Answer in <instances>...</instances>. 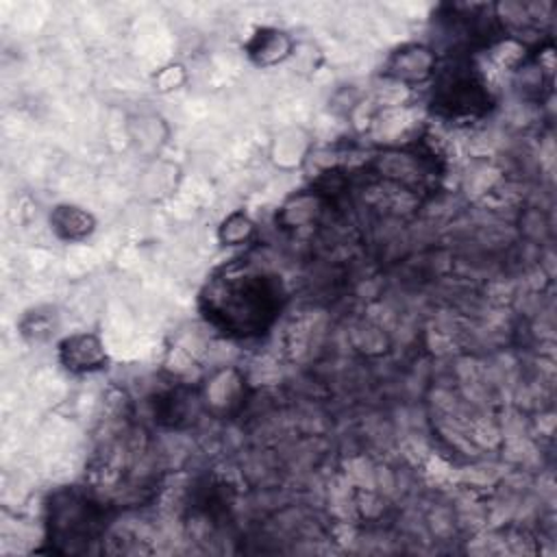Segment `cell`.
Wrapping results in <instances>:
<instances>
[{
	"mask_svg": "<svg viewBox=\"0 0 557 557\" xmlns=\"http://www.w3.org/2000/svg\"><path fill=\"white\" fill-rule=\"evenodd\" d=\"M281 283L255 265H231L215 274L202 292V309L211 324L233 337L263 333L281 309Z\"/></svg>",
	"mask_w": 557,
	"mask_h": 557,
	"instance_id": "obj_1",
	"label": "cell"
},
{
	"mask_svg": "<svg viewBox=\"0 0 557 557\" xmlns=\"http://www.w3.org/2000/svg\"><path fill=\"white\" fill-rule=\"evenodd\" d=\"M48 511L50 537L59 544H65L67 550H76L78 544L91 542L100 531L102 513L98 509V503L91 500L85 492H57L50 500Z\"/></svg>",
	"mask_w": 557,
	"mask_h": 557,
	"instance_id": "obj_2",
	"label": "cell"
},
{
	"mask_svg": "<svg viewBox=\"0 0 557 557\" xmlns=\"http://www.w3.org/2000/svg\"><path fill=\"white\" fill-rule=\"evenodd\" d=\"M433 107L448 117L479 115L490 107V94L472 70L457 67L440 81L433 94Z\"/></svg>",
	"mask_w": 557,
	"mask_h": 557,
	"instance_id": "obj_3",
	"label": "cell"
},
{
	"mask_svg": "<svg viewBox=\"0 0 557 557\" xmlns=\"http://www.w3.org/2000/svg\"><path fill=\"white\" fill-rule=\"evenodd\" d=\"M59 361L72 374H89L107 368L109 355L94 333H72L59 342Z\"/></svg>",
	"mask_w": 557,
	"mask_h": 557,
	"instance_id": "obj_4",
	"label": "cell"
},
{
	"mask_svg": "<svg viewBox=\"0 0 557 557\" xmlns=\"http://www.w3.org/2000/svg\"><path fill=\"white\" fill-rule=\"evenodd\" d=\"M385 74L405 85H418L435 74V52L422 44H407L392 52Z\"/></svg>",
	"mask_w": 557,
	"mask_h": 557,
	"instance_id": "obj_5",
	"label": "cell"
},
{
	"mask_svg": "<svg viewBox=\"0 0 557 557\" xmlns=\"http://www.w3.org/2000/svg\"><path fill=\"white\" fill-rule=\"evenodd\" d=\"M292 39L278 28H261L246 44L248 57L257 65H274L292 54Z\"/></svg>",
	"mask_w": 557,
	"mask_h": 557,
	"instance_id": "obj_6",
	"label": "cell"
},
{
	"mask_svg": "<svg viewBox=\"0 0 557 557\" xmlns=\"http://www.w3.org/2000/svg\"><path fill=\"white\" fill-rule=\"evenodd\" d=\"M50 226L52 231L65 239V242H81L87 235H91L96 222L91 213L76 205H59L50 213Z\"/></svg>",
	"mask_w": 557,
	"mask_h": 557,
	"instance_id": "obj_7",
	"label": "cell"
},
{
	"mask_svg": "<svg viewBox=\"0 0 557 557\" xmlns=\"http://www.w3.org/2000/svg\"><path fill=\"white\" fill-rule=\"evenodd\" d=\"M252 233H255L252 220H250L246 213L235 211V213H231V215L222 222L218 237H220V242L226 244V246H237V244L248 242Z\"/></svg>",
	"mask_w": 557,
	"mask_h": 557,
	"instance_id": "obj_8",
	"label": "cell"
},
{
	"mask_svg": "<svg viewBox=\"0 0 557 557\" xmlns=\"http://www.w3.org/2000/svg\"><path fill=\"white\" fill-rule=\"evenodd\" d=\"M52 331V322L48 313L41 311H33L22 320V333L24 335H33L35 339H44L48 337V333Z\"/></svg>",
	"mask_w": 557,
	"mask_h": 557,
	"instance_id": "obj_9",
	"label": "cell"
}]
</instances>
